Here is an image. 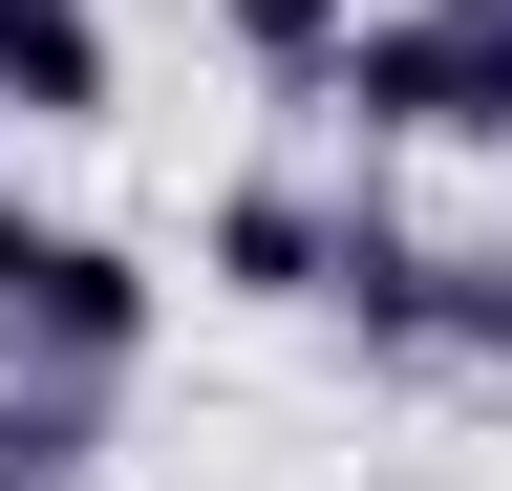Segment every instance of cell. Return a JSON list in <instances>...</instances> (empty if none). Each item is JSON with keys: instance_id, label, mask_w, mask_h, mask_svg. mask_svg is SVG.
I'll return each mask as SVG.
<instances>
[{"instance_id": "6da1fadb", "label": "cell", "mask_w": 512, "mask_h": 491, "mask_svg": "<svg viewBox=\"0 0 512 491\" xmlns=\"http://www.w3.org/2000/svg\"><path fill=\"white\" fill-rule=\"evenodd\" d=\"M320 107L363 150H512V0H363Z\"/></svg>"}, {"instance_id": "7a4b0ae2", "label": "cell", "mask_w": 512, "mask_h": 491, "mask_svg": "<svg viewBox=\"0 0 512 491\" xmlns=\"http://www.w3.org/2000/svg\"><path fill=\"white\" fill-rule=\"evenodd\" d=\"M150 257H128L107 214H43V193H0V363H43V385H128L150 363Z\"/></svg>"}, {"instance_id": "3957f363", "label": "cell", "mask_w": 512, "mask_h": 491, "mask_svg": "<svg viewBox=\"0 0 512 491\" xmlns=\"http://www.w3.org/2000/svg\"><path fill=\"white\" fill-rule=\"evenodd\" d=\"M320 321H342L363 363H470V257H448L427 214L342 193V278H320Z\"/></svg>"}, {"instance_id": "277c9868", "label": "cell", "mask_w": 512, "mask_h": 491, "mask_svg": "<svg viewBox=\"0 0 512 491\" xmlns=\"http://www.w3.org/2000/svg\"><path fill=\"white\" fill-rule=\"evenodd\" d=\"M192 278L256 299V321H278V299H320V278H342V193H320V171H235V193L192 214Z\"/></svg>"}, {"instance_id": "5b68a950", "label": "cell", "mask_w": 512, "mask_h": 491, "mask_svg": "<svg viewBox=\"0 0 512 491\" xmlns=\"http://www.w3.org/2000/svg\"><path fill=\"white\" fill-rule=\"evenodd\" d=\"M107 107H128L107 0H0V129H107Z\"/></svg>"}, {"instance_id": "8992f818", "label": "cell", "mask_w": 512, "mask_h": 491, "mask_svg": "<svg viewBox=\"0 0 512 491\" xmlns=\"http://www.w3.org/2000/svg\"><path fill=\"white\" fill-rule=\"evenodd\" d=\"M214 43H235L278 107H320V86H342V43H363V0H214Z\"/></svg>"}, {"instance_id": "52a82bcc", "label": "cell", "mask_w": 512, "mask_h": 491, "mask_svg": "<svg viewBox=\"0 0 512 491\" xmlns=\"http://www.w3.org/2000/svg\"><path fill=\"white\" fill-rule=\"evenodd\" d=\"M107 449V385H43V363H0V491H86Z\"/></svg>"}, {"instance_id": "ba28073f", "label": "cell", "mask_w": 512, "mask_h": 491, "mask_svg": "<svg viewBox=\"0 0 512 491\" xmlns=\"http://www.w3.org/2000/svg\"><path fill=\"white\" fill-rule=\"evenodd\" d=\"M470 363H512V257H470Z\"/></svg>"}]
</instances>
